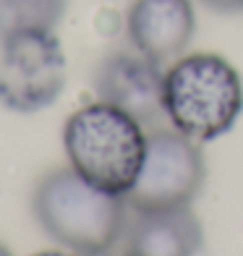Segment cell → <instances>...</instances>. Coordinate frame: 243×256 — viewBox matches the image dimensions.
Listing matches in <instances>:
<instances>
[{
	"mask_svg": "<svg viewBox=\"0 0 243 256\" xmlns=\"http://www.w3.org/2000/svg\"><path fill=\"white\" fill-rule=\"evenodd\" d=\"M71 168L94 188L126 196L142 172L146 154L144 126L110 102L76 110L63 131Z\"/></svg>",
	"mask_w": 243,
	"mask_h": 256,
	"instance_id": "6da1fadb",
	"label": "cell"
},
{
	"mask_svg": "<svg viewBox=\"0 0 243 256\" xmlns=\"http://www.w3.org/2000/svg\"><path fill=\"white\" fill-rule=\"evenodd\" d=\"M165 118L191 142H212L243 110V81L225 58L188 55L165 74Z\"/></svg>",
	"mask_w": 243,
	"mask_h": 256,
	"instance_id": "7a4b0ae2",
	"label": "cell"
},
{
	"mask_svg": "<svg viewBox=\"0 0 243 256\" xmlns=\"http://www.w3.org/2000/svg\"><path fill=\"white\" fill-rule=\"evenodd\" d=\"M34 212L50 236L81 256L110 251L123 230V202L86 183L78 172L58 170L40 183Z\"/></svg>",
	"mask_w": 243,
	"mask_h": 256,
	"instance_id": "3957f363",
	"label": "cell"
},
{
	"mask_svg": "<svg viewBox=\"0 0 243 256\" xmlns=\"http://www.w3.org/2000/svg\"><path fill=\"white\" fill-rule=\"evenodd\" d=\"M0 42V102L16 112L50 108L66 86V52L58 37L16 32Z\"/></svg>",
	"mask_w": 243,
	"mask_h": 256,
	"instance_id": "277c9868",
	"label": "cell"
},
{
	"mask_svg": "<svg viewBox=\"0 0 243 256\" xmlns=\"http://www.w3.org/2000/svg\"><path fill=\"white\" fill-rule=\"evenodd\" d=\"M202 183L204 160L196 142L180 131H154L146 136L144 165L126 199L136 212L188 206Z\"/></svg>",
	"mask_w": 243,
	"mask_h": 256,
	"instance_id": "5b68a950",
	"label": "cell"
},
{
	"mask_svg": "<svg viewBox=\"0 0 243 256\" xmlns=\"http://www.w3.org/2000/svg\"><path fill=\"white\" fill-rule=\"evenodd\" d=\"M97 94L102 102L128 112L142 126H154L165 115V74L146 55L115 52L97 71Z\"/></svg>",
	"mask_w": 243,
	"mask_h": 256,
	"instance_id": "8992f818",
	"label": "cell"
},
{
	"mask_svg": "<svg viewBox=\"0 0 243 256\" xmlns=\"http://www.w3.org/2000/svg\"><path fill=\"white\" fill-rule=\"evenodd\" d=\"M196 16L191 0H134L128 34L136 50L165 63L180 55L194 37Z\"/></svg>",
	"mask_w": 243,
	"mask_h": 256,
	"instance_id": "52a82bcc",
	"label": "cell"
},
{
	"mask_svg": "<svg viewBox=\"0 0 243 256\" xmlns=\"http://www.w3.org/2000/svg\"><path fill=\"white\" fill-rule=\"evenodd\" d=\"M131 236L136 256H194L202 246V228L188 206L138 212Z\"/></svg>",
	"mask_w": 243,
	"mask_h": 256,
	"instance_id": "ba28073f",
	"label": "cell"
},
{
	"mask_svg": "<svg viewBox=\"0 0 243 256\" xmlns=\"http://www.w3.org/2000/svg\"><path fill=\"white\" fill-rule=\"evenodd\" d=\"M68 0H0V40L16 32H52Z\"/></svg>",
	"mask_w": 243,
	"mask_h": 256,
	"instance_id": "9c48e42d",
	"label": "cell"
},
{
	"mask_svg": "<svg viewBox=\"0 0 243 256\" xmlns=\"http://www.w3.org/2000/svg\"><path fill=\"white\" fill-rule=\"evenodd\" d=\"M210 8L214 10H225V14H233V10H243V0H204Z\"/></svg>",
	"mask_w": 243,
	"mask_h": 256,
	"instance_id": "30bf717a",
	"label": "cell"
},
{
	"mask_svg": "<svg viewBox=\"0 0 243 256\" xmlns=\"http://www.w3.org/2000/svg\"><path fill=\"white\" fill-rule=\"evenodd\" d=\"M92 256H136V254H112V251H102V254H92Z\"/></svg>",
	"mask_w": 243,
	"mask_h": 256,
	"instance_id": "8fae6325",
	"label": "cell"
},
{
	"mask_svg": "<svg viewBox=\"0 0 243 256\" xmlns=\"http://www.w3.org/2000/svg\"><path fill=\"white\" fill-rule=\"evenodd\" d=\"M34 256H71V254H60V251H42V254H34Z\"/></svg>",
	"mask_w": 243,
	"mask_h": 256,
	"instance_id": "7c38bea8",
	"label": "cell"
},
{
	"mask_svg": "<svg viewBox=\"0 0 243 256\" xmlns=\"http://www.w3.org/2000/svg\"><path fill=\"white\" fill-rule=\"evenodd\" d=\"M0 256H10V254H8V248H3V246H0Z\"/></svg>",
	"mask_w": 243,
	"mask_h": 256,
	"instance_id": "4fadbf2b",
	"label": "cell"
}]
</instances>
